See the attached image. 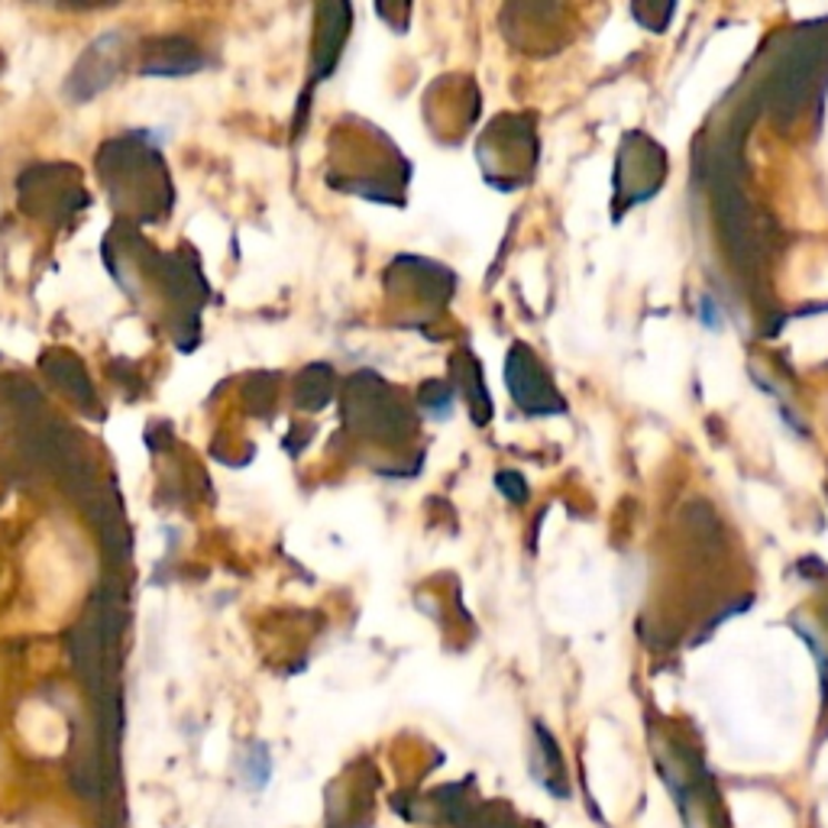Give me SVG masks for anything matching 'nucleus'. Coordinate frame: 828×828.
Listing matches in <instances>:
<instances>
[{
  "label": "nucleus",
  "instance_id": "nucleus-1",
  "mask_svg": "<svg viewBox=\"0 0 828 828\" xmlns=\"http://www.w3.org/2000/svg\"><path fill=\"white\" fill-rule=\"evenodd\" d=\"M243 777L253 790H265L269 777H272V757L265 751L263 745H253V751L246 754L243 760Z\"/></svg>",
  "mask_w": 828,
  "mask_h": 828
}]
</instances>
